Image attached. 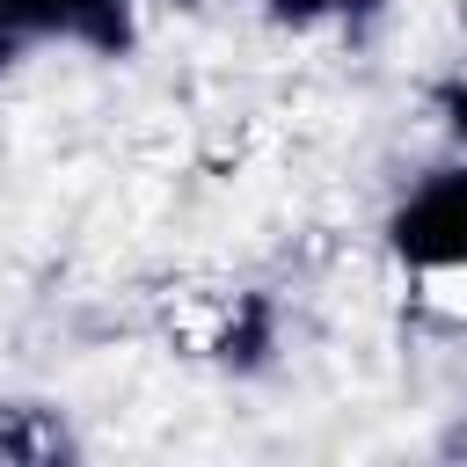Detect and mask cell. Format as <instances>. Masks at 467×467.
<instances>
[{
	"label": "cell",
	"mask_w": 467,
	"mask_h": 467,
	"mask_svg": "<svg viewBox=\"0 0 467 467\" xmlns=\"http://www.w3.org/2000/svg\"><path fill=\"white\" fill-rule=\"evenodd\" d=\"M394 248H401L409 270L467 263V168L431 175V182L394 212Z\"/></svg>",
	"instance_id": "1"
}]
</instances>
